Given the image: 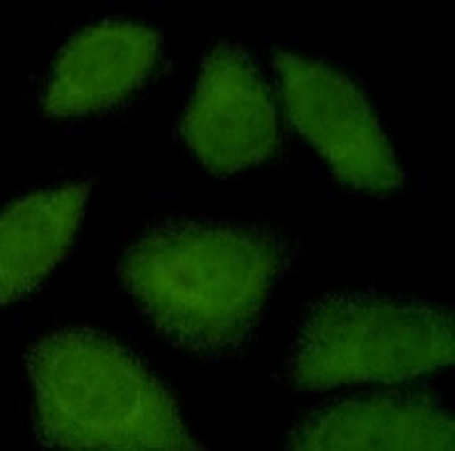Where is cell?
Segmentation results:
<instances>
[{
    "instance_id": "3957f363",
    "label": "cell",
    "mask_w": 455,
    "mask_h": 451,
    "mask_svg": "<svg viewBox=\"0 0 455 451\" xmlns=\"http://www.w3.org/2000/svg\"><path fill=\"white\" fill-rule=\"evenodd\" d=\"M455 360L453 317L417 301L332 294L300 328L294 385L307 392L351 383H401Z\"/></svg>"
},
{
    "instance_id": "277c9868",
    "label": "cell",
    "mask_w": 455,
    "mask_h": 451,
    "mask_svg": "<svg viewBox=\"0 0 455 451\" xmlns=\"http://www.w3.org/2000/svg\"><path fill=\"white\" fill-rule=\"evenodd\" d=\"M287 117L348 187L387 197L403 185L392 146L363 89L316 60L278 52Z\"/></svg>"
},
{
    "instance_id": "6da1fadb",
    "label": "cell",
    "mask_w": 455,
    "mask_h": 451,
    "mask_svg": "<svg viewBox=\"0 0 455 451\" xmlns=\"http://www.w3.org/2000/svg\"><path fill=\"white\" fill-rule=\"evenodd\" d=\"M283 265V244L269 230L171 221L125 251L121 278L171 342L196 353H226L253 333Z\"/></svg>"
},
{
    "instance_id": "8992f818",
    "label": "cell",
    "mask_w": 455,
    "mask_h": 451,
    "mask_svg": "<svg viewBox=\"0 0 455 451\" xmlns=\"http://www.w3.org/2000/svg\"><path fill=\"white\" fill-rule=\"evenodd\" d=\"M156 30L132 21L84 28L60 51L44 92L51 117H84L108 109L135 92L160 60Z\"/></svg>"
},
{
    "instance_id": "5b68a950",
    "label": "cell",
    "mask_w": 455,
    "mask_h": 451,
    "mask_svg": "<svg viewBox=\"0 0 455 451\" xmlns=\"http://www.w3.org/2000/svg\"><path fill=\"white\" fill-rule=\"evenodd\" d=\"M182 135L212 173H237L269 160L278 149V119L269 89L237 46L205 58Z\"/></svg>"
},
{
    "instance_id": "7a4b0ae2",
    "label": "cell",
    "mask_w": 455,
    "mask_h": 451,
    "mask_svg": "<svg viewBox=\"0 0 455 451\" xmlns=\"http://www.w3.org/2000/svg\"><path fill=\"white\" fill-rule=\"evenodd\" d=\"M36 433L62 449H201L176 399L140 360L89 328L39 337L26 356Z\"/></svg>"
},
{
    "instance_id": "ba28073f",
    "label": "cell",
    "mask_w": 455,
    "mask_h": 451,
    "mask_svg": "<svg viewBox=\"0 0 455 451\" xmlns=\"http://www.w3.org/2000/svg\"><path fill=\"white\" fill-rule=\"evenodd\" d=\"M87 198V182H68L7 205L0 221L3 303L35 290L67 255Z\"/></svg>"
},
{
    "instance_id": "52a82bcc",
    "label": "cell",
    "mask_w": 455,
    "mask_h": 451,
    "mask_svg": "<svg viewBox=\"0 0 455 451\" xmlns=\"http://www.w3.org/2000/svg\"><path fill=\"white\" fill-rule=\"evenodd\" d=\"M453 417L421 392L364 394L300 422L287 449L435 451L453 449Z\"/></svg>"
}]
</instances>
